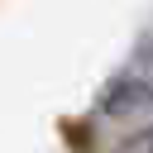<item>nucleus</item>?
<instances>
[{"label": "nucleus", "mask_w": 153, "mask_h": 153, "mask_svg": "<svg viewBox=\"0 0 153 153\" xmlns=\"http://www.w3.org/2000/svg\"><path fill=\"white\" fill-rule=\"evenodd\" d=\"M110 153H153V124H148V129H134V134H124V139H115Z\"/></svg>", "instance_id": "2"}, {"label": "nucleus", "mask_w": 153, "mask_h": 153, "mask_svg": "<svg viewBox=\"0 0 153 153\" xmlns=\"http://www.w3.org/2000/svg\"><path fill=\"white\" fill-rule=\"evenodd\" d=\"M143 100H153L148 86H139V81H115V86L100 96V115H124V110H134V105H143Z\"/></svg>", "instance_id": "1"}]
</instances>
